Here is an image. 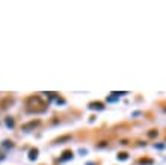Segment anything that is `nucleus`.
Masks as SVG:
<instances>
[{
	"instance_id": "nucleus-1",
	"label": "nucleus",
	"mask_w": 166,
	"mask_h": 165,
	"mask_svg": "<svg viewBox=\"0 0 166 165\" xmlns=\"http://www.w3.org/2000/svg\"><path fill=\"white\" fill-rule=\"evenodd\" d=\"M27 106H29V108H27L29 112H42L38 106H41L42 109H46V103H42L39 97H35V95H33V97H29Z\"/></svg>"
},
{
	"instance_id": "nucleus-2",
	"label": "nucleus",
	"mask_w": 166,
	"mask_h": 165,
	"mask_svg": "<svg viewBox=\"0 0 166 165\" xmlns=\"http://www.w3.org/2000/svg\"><path fill=\"white\" fill-rule=\"evenodd\" d=\"M38 124H39L38 120H36V121H30V123H27V124H23V126H21V130H23V132H29V130L35 129Z\"/></svg>"
},
{
	"instance_id": "nucleus-3",
	"label": "nucleus",
	"mask_w": 166,
	"mask_h": 165,
	"mask_svg": "<svg viewBox=\"0 0 166 165\" xmlns=\"http://www.w3.org/2000/svg\"><path fill=\"white\" fill-rule=\"evenodd\" d=\"M69 159H73V152H69V150L64 152V153H62V156L59 158V161H60V162H65V161H69Z\"/></svg>"
},
{
	"instance_id": "nucleus-4",
	"label": "nucleus",
	"mask_w": 166,
	"mask_h": 165,
	"mask_svg": "<svg viewBox=\"0 0 166 165\" xmlns=\"http://www.w3.org/2000/svg\"><path fill=\"white\" fill-rule=\"evenodd\" d=\"M89 109L103 111V109H104V106H103V103H100V102H94V103H91V105H89Z\"/></svg>"
},
{
	"instance_id": "nucleus-5",
	"label": "nucleus",
	"mask_w": 166,
	"mask_h": 165,
	"mask_svg": "<svg viewBox=\"0 0 166 165\" xmlns=\"http://www.w3.org/2000/svg\"><path fill=\"white\" fill-rule=\"evenodd\" d=\"M5 124H6V127L12 129L14 124H15V123H14V118H12V117H6V118H5Z\"/></svg>"
},
{
	"instance_id": "nucleus-6",
	"label": "nucleus",
	"mask_w": 166,
	"mask_h": 165,
	"mask_svg": "<svg viewBox=\"0 0 166 165\" xmlns=\"http://www.w3.org/2000/svg\"><path fill=\"white\" fill-rule=\"evenodd\" d=\"M38 158V149H32L30 152H29V159L30 161H35Z\"/></svg>"
},
{
	"instance_id": "nucleus-7",
	"label": "nucleus",
	"mask_w": 166,
	"mask_h": 165,
	"mask_svg": "<svg viewBox=\"0 0 166 165\" xmlns=\"http://www.w3.org/2000/svg\"><path fill=\"white\" fill-rule=\"evenodd\" d=\"M12 102H14V100H12L11 97H8V99H5L2 103H0V105H2V108H3V109H6V108H8V105H12Z\"/></svg>"
},
{
	"instance_id": "nucleus-8",
	"label": "nucleus",
	"mask_w": 166,
	"mask_h": 165,
	"mask_svg": "<svg viewBox=\"0 0 166 165\" xmlns=\"http://www.w3.org/2000/svg\"><path fill=\"white\" fill-rule=\"evenodd\" d=\"M116 158H118V161H125V159H128V154H127L125 152H122V153H119V154L116 156Z\"/></svg>"
},
{
	"instance_id": "nucleus-9",
	"label": "nucleus",
	"mask_w": 166,
	"mask_h": 165,
	"mask_svg": "<svg viewBox=\"0 0 166 165\" xmlns=\"http://www.w3.org/2000/svg\"><path fill=\"white\" fill-rule=\"evenodd\" d=\"M139 164H141V165H153V161L151 159H141Z\"/></svg>"
},
{
	"instance_id": "nucleus-10",
	"label": "nucleus",
	"mask_w": 166,
	"mask_h": 165,
	"mask_svg": "<svg viewBox=\"0 0 166 165\" xmlns=\"http://www.w3.org/2000/svg\"><path fill=\"white\" fill-rule=\"evenodd\" d=\"M3 147H5V149H12V147H14V144L11 142V141H3V144H2Z\"/></svg>"
},
{
	"instance_id": "nucleus-11",
	"label": "nucleus",
	"mask_w": 166,
	"mask_h": 165,
	"mask_svg": "<svg viewBox=\"0 0 166 165\" xmlns=\"http://www.w3.org/2000/svg\"><path fill=\"white\" fill-rule=\"evenodd\" d=\"M119 97H116V95H110V97H107V102H115V100H118Z\"/></svg>"
},
{
	"instance_id": "nucleus-12",
	"label": "nucleus",
	"mask_w": 166,
	"mask_h": 165,
	"mask_svg": "<svg viewBox=\"0 0 166 165\" xmlns=\"http://www.w3.org/2000/svg\"><path fill=\"white\" fill-rule=\"evenodd\" d=\"M148 135H150V136H155V135H157V132H154V130H153V132H150Z\"/></svg>"
},
{
	"instance_id": "nucleus-13",
	"label": "nucleus",
	"mask_w": 166,
	"mask_h": 165,
	"mask_svg": "<svg viewBox=\"0 0 166 165\" xmlns=\"http://www.w3.org/2000/svg\"><path fill=\"white\" fill-rule=\"evenodd\" d=\"M88 165H94V164H88Z\"/></svg>"
}]
</instances>
